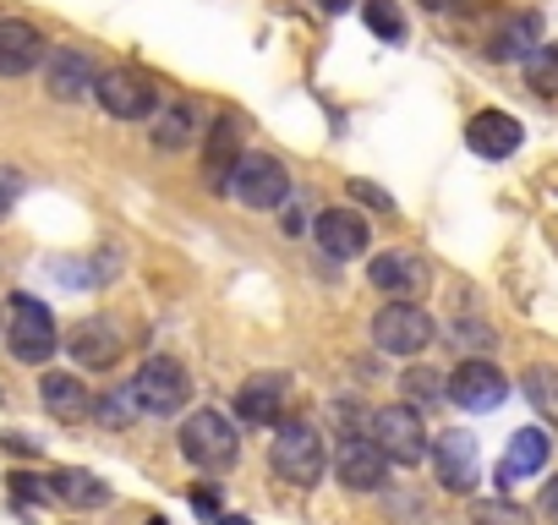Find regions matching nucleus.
Returning <instances> with one entry per match:
<instances>
[{
  "mask_svg": "<svg viewBox=\"0 0 558 525\" xmlns=\"http://www.w3.org/2000/svg\"><path fill=\"white\" fill-rule=\"evenodd\" d=\"M268 465L279 481L291 487H318L324 471H329V449H324V432L307 422V416H286L274 427V443H268Z\"/></svg>",
  "mask_w": 558,
  "mask_h": 525,
  "instance_id": "obj_1",
  "label": "nucleus"
},
{
  "mask_svg": "<svg viewBox=\"0 0 558 525\" xmlns=\"http://www.w3.org/2000/svg\"><path fill=\"white\" fill-rule=\"evenodd\" d=\"M181 454H186L197 471H225V465H235V454H241L235 422L219 416V411H192V416L181 422Z\"/></svg>",
  "mask_w": 558,
  "mask_h": 525,
  "instance_id": "obj_2",
  "label": "nucleus"
},
{
  "mask_svg": "<svg viewBox=\"0 0 558 525\" xmlns=\"http://www.w3.org/2000/svg\"><path fill=\"white\" fill-rule=\"evenodd\" d=\"M7 340H12V356L28 362V367L50 362L56 345H61L56 318H50V307L39 296H12V329H7Z\"/></svg>",
  "mask_w": 558,
  "mask_h": 525,
  "instance_id": "obj_3",
  "label": "nucleus"
},
{
  "mask_svg": "<svg viewBox=\"0 0 558 525\" xmlns=\"http://www.w3.org/2000/svg\"><path fill=\"white\" fill-rule=\"evenodd\" d=\"M373 345L389 351V356H416V351L433 345V318L416 302H389L373 318Z\"/></svg>",
  "mask_w": 558,
  "mask_h": 525,
  "instance_id": "obj_4",
  "label": "nucleus"
},
{
  "mask_svg": "<svg viewBox=\"0 0 558 525\" xmlns=\"http://www.w3.org/2000/svg\"><path fill=\"white\" fill-rule=\"evenodd\" d=\"M132 383H137V400H143L148 416H175V411H186V400H192V378H186V367L170 362V356H148Z\"/></svg>",
  "mask_w": 558,
  "mask_h": 525,
  "instance_id": "obj_5",
  "label": "nucleus"
},
{
  "mask_svg": "<svg viewBox=\"0 0 558 525\" xmlns=\"http://www.w3.org/2000/svg\"><path fill=\"white\" fill-rule=\"evenodd\" d=\"M373 438L384 443V454L395 460V465H422L427 460V422H422V411L416 405H384L378 416H373Z\"/></svg>",
  "mask_w": 558,
  "mask_h": 525,
  "instance_id": "obj_6",
  "label": "nucleus"
},
{
  "mask_svg": "<svg viewBox=\"0 0 558 525\" xmlns=\"http://www.w3.org/2000/svg\"><path fill=\"white\" fill-rule=\"evenodd\" d=\"M335 476H340V487H351V492H378V487L389 481V454H384V443H378L373 432H345V438H340V454H335Z\"/></svg>",
  "mask_w": 558,
  "mask_h": 525,
  "instance_id": "obj_7",
  "label": "nucleus"
},
{
  "mask_svg": "<svg viewBox=\"0 0 558 525\" xmlns=\"http://www.w3.org/2000/svg\"><path fill=\"white\" fill-rule=\"evenodd\" d=\"M230 192H235L246 208H286L291 175H286V164L268 159V154H246L241 170H235V181H230Z\"/></svg>",
  "mask_w": 558,
  "mask_h": 525,
  "instance_id": "obj_8",
  "label": "nucleus"
},
{
  "mask_svg": "<svg viewBox=\"0 0 558 525\" xmlns=\"http://www.w3.org/2000/svg\"><path fill=\"white\" fill-rule=\"evenodd\" d=\"M449 400L460 405V411H498L504 400H509V378L493 367V362H460L454 373H449Z\"/></svg>",
  "mask_w": 558,
  "mask_h": 525,
  "instance_id": "obj_9",
  "label": "nucleus"
},
{
  "mask_svg": "<svg viewBox=\"0 0 558 525\" xmlns=\"http://www.w3.org/2000/svg\"><path fill=\"white\" fill-rule=\"evenodd\" d=\"M433 471L449 492H476L482 481V460H476V438L465 427H449L433 438Z\"/></svg>",
  "mask_w": 558,
  "mask_h": 525,
  "instance_id": "obj_10",
  "label": "nucleus"
},
{
  "mask_svg": "<svg viewBox=\"0 0 558 525\" xmlns=\"http://www.w3.org/2000/svg\"><path fill=\"white\" fill-rule=\"evenodd\" d=\"M286 411H291V378L286 373H257L235 394V416L246 427H279V422H286Z\"/></svg>",
  "mask_w": 558,
  "mask_h": 525,
  "instance_id": "obj_11",
  "label": "nucleus"
},
{
  "mask_svg": "<svg viewBox=\"0 0 558 525\" xmlns=\"http://www.w3.org/2000/svg\"><path fill=\"white\" fill-rule=\"evenodd\" d=\"M94 99H99L116 121H143V115L159 110V88H154L143 72H105L99 88H94Z\"/></svg>",
  "mask_w": 558,
  "mask_h": 525,
  "instance_id": "obj_12",
  "label": "nucleus"
},
{
  "mask_svg": "<svg viewBox=\"0 0 558 525\" xmlns=\"http://www.w3.org/2000/svg\"><path fill=\"white\" fill-rule=\"evenodd\" d=\"M367 280H373L384 296L411 302V296L427 285V262H422L416 252H378V257L367 262Z\"/></svg>",
  "mask_w": 558,
  "mask_h": 525,
  "instance_id": "obj_13",
  "label": "nucleus"
},
{
  "mask_svg": "<svg viewBox=\"0 0 558 525\" xmlns=\"http://www.w3.org/2000/svg\"><path fill=\"white\" fill-rule=\"evenodd\" d=\"M465 143H471V154H482V159H509V154L525 143V126H520L514 115H504V110H476L471 126H465Z\"/></svg>",
  "mask_w": 558,
  "mask_h": 525,
  "instance_id": "obj_14",
  "label": "nucleus"
},
{
  "mask_svg": "<svg viewBox=\"0 0 558 525\" xmlns=\"http://www.w3.org/2000/svg\"><path fill=\"white\" fill-rule=\"evenodd\" d=\"M313 235H318V246H324L329 257H356V252H367V219H362L356 208H324V213L313 219Z\"/></svg>",
  "mask_w": 558,
  "mask_h": 525,
  "instance_id": "obj_15",
  "label": "nucleus"
},
{
  "mask_svg": "<svg viewBox=\"0 0 558 525\" xmlns=\"http://www.w3.org/2000/svg\"><path fill=\"white\" fill-rule=\"evenodd\" d=\"M99 66H94V56H83V50H56L50 56V94L61 99V105H72V99H83V94H94L99 88Z\"/></svg>",
  "mask_w": 558,
  "mask_h": 525,
  "instance_id": "obj_16",
  "label": "nucleus"
},
{
  "mask_svg": "<svg viewBox=\"0 0 558 525\" xmlns=\"http://www.w3.org/2000/svg\"><path fill=\"white\" fill-rule=\"evenodd\" d=\"M39 61H45V39L34 23H17V17L0 23V77H28Z\"/></svg>",
  "mask_w": 558,
  "mask_h": 525,
  "instance_id": "obj_17",
  "label": "nucleus"
},
{
  "mask_svg": "<svg viewBox=\"0 0 558 525\" xmlns=\"http://www.w3.org/2000/svg\"><path fill=\"white\" fill-rule=\"evenodd\" d=\"M66 351L83 362V367H116L121 362V329L116 323H105V318H88V323H77L72 334H66Z\"/></svg>",
  "mask_w": 558,
  "mask_h": 525,
  "instance_id": "obj_18",
  "label": "nucleus"
},
{
  "mask_svg": "<svg viewBox=\"0 0 558 525\" xmlns=\"http://www.w3.org/2000/svg\"><path fill=\"white\" fill-rule=\"evenodd\" d=\"M241 159H246L241 132L219 121V126L208 132V143H203V175H208V186H214V192H230V181H235Z\"/></svg>",
  "mask_w": 558,
  "mask_h": 525,
  "instance_id": "obj_19",
  "label": "nucleus"
},
{
  "mask_svg": "<svg viewBox=\"0 0 558 525\" xmlns=\"http://www.w3.org/2000/svg\"><path fill=\"white\" fill-rule=\"evenodd\" d=\"M547 454H553V438H547L542 427H520V432L509 438L504 460H498V481L509 487V481H520V476H536V471L547 465Z\"/></svg>",
  "mask_w": 558,
  "mask_h": 525,
  "instance_id": "obj_20",
  "label": "nucleus"
},
{
  "mask_svg": "<svg viewBox=\"0 0 558 525\" xmlns=\"http://www.w3.org/2000/svg\"><path fill=\"white\" fill-rule=\"evenodd\" d=\"M39 394H45V411H50L56 422H83V416H94V394H88V383H83L77 373H45Z\"/></svg>",
  "mask_w": 558,
  "mask_h": 525,
  "instance_id": "obj_21",
  "label": "nucleus"
},
{
  "mask_svg": "<svg viewBox=\"0 0 558 525\" xmlns=\"http://www.w3.org/2000/svg\"><path fill=\"white\" fill-rule=\"evenodd\" d=\"M536 34H542L536 12H520V17H509V23L493 34L487 56H493V61H531V56H536V45H542Z\"/></svg>",
  "mask_w": 558,
  "mask_h": 525,
  "instance_id": "obj_22",
  "label": "nucleus"
},
{
  "mask_svg": "<svg viewBox=\"0 0 558 525\" xmlns=\"http://www.w3.org/2000/svg\"><path fill=\"white\" fill-rule=\"evenodd\" d=\"M192 137H197V110L192 105H165L159 115H154V148H165V154H175V148H192Z\"/></svg>",
  "mask_w": 558,
  "mask_h": 525,
  "instance_id": "obj_23",
  "label": "nucleus"
},
{
  "mask_svg": "<svg viewBox=\"0 0 558 525\" xmlns=\"http://www.w3.org/2000/svg\"><path fill=\"white\" fill-rule=\"evenodd\" d=\"M50 492H56L61 503H72V509H99V503H110V487H105L94 471H56V476H50Z\"/></svg>",
  "mask_w": 558,
  "mask_h": 525,
  "instance_id": "obj_24",
  "label": "nucleus"
},
{
  "mask_svg": "<svg viewBox=\"0 0 558 525\" xmlns=\"http://www.w3.org/2000/svg\"><path fill=\"white\" fill-rule=\"evenodd\" d=\"M520 394L558 427V362H536V367H525L520 373Z\"/></svg>",
  "mask_w": 558,
  "mask_h": 525,
  "instance_id": "obj_25",
  "label": "nucleus"
},
{
  "mask_svg": "<svg viewBox=\"0 0 558 525\" xmlns=\"http://www.w3.org/2000/svg\"><path fill=\"white\" fill-rule=\"evenodd\" d=\"M94 416H99L105 427H132V422L143 416V400H137V383H121V389H105V394L94 400Z\"/></svg>",
  "mask_w": 558,
  "mask_h": 525,
  "instance_id": "obj_26",
  "label": "nucleus"
},
{
  "mask_svg": "<svg viewBox=\"0 0 558 525\" xmlns=\"http://www.w3.org/2000/svg\"><path fill=\"white\" fill-rule=\"evenodd\" d=\"M362 17H367V28H373L378 39H389V45L405 39V12H400V0H362Z\"/></svg>",
  "mask_w": 558,
  "mask_h": 525,
  "instance_id": "obj_27",
  "label": "nucleus"
},
{
  "mask_svg": "<svg viewBox=\"0 0 558 525\" xmlns=\"http://www.w3.org/2000/svg\"><path fill=\"white\" fill-rule=\"evenodd\" d=\"M525 83L542 99H558V45H536V56L525 61Z\"/></svg>",
  "mask_w": 558,
  "mask_h": 525,
  "instance_id": "obj_28",
  "label": "nucleus"
},
{
  "mask_svg": "<svg viewBox=\"0 0 558 525\" xmlns=\"http://www.w3.org/2000/svg\"><path fill=\"white\" fill-rule=\"evenodd\" d=\"M400 389L411 394V405L422 411V405H433L438 394H449V378L444 373H433V367H411L405 378H400Z\"/></svg>",
  "mask_w": 558,
  "mask_h": 525,
  "instance_id": "obj_29",
  "label": "nucleus"
},
{
  "mask_svg": "<svg viewBox=\"0 0 558 525\" xmlns=\"http://www.w3.org/2000/svg\"><path fill=\"white\" fill-rule=\"evenodd\" d=\"M471 525H531V514L509 498H476L471 503Z\"/></svg>",
  "mask_w": 558,
  "mask_h": 525,
  "instance_id": "obj_30",
  "label": "nucleus"
},
{
  "mask_svg": "<svg viewBox=\"0 0 558 525\" xmlns=\"http://www.w3.org/2000/svg\"><path fill=\"white\" fill-rule=\"evenodd\" d=\"M351 197H356V203H367V208H378V213H395V197H389L384 186H373V181H362V175L351 181Z\"/></svg>",
  "mask_w": 558,
  "mask_h": 525,
  "instance_id": "obj_31",
  "label": "nucleus"
},
{
  "mask_svg": "<svg viewBox=\"0 0 558 525\" xmlns=\"http://www.w3.org/2000/svg\"><path fill=\"white\" fill-rule=\"evenodd\" d=\"M12 498H23V503H45V498H56V492H50V481L17 471V476H12Z\"/></svg>",
  "mask_w": 558,
  "mask_h": 525,
  "instance_id": "obj_32",
  "label": "nucleus"
},
{
  "mask_svg": "<svg viewBox=\"0 0 558 525\" xmlns=\"http://www.w3.org/2000/svg\"><path fill=\"white\" fill-rule=\"evenodd\" d=\"M17 192H23V175L17 170H0V219L12 213V203H17Z\"/></svg>",
  "mask_w": 558,
  "mask_h": 525,
  "instance_id": "obj_33",
  "label": "nucleus"
},
{
  "mask_svg": "<svg viewBox=\"0 0 558 525\" xmlns=\"http://www.w3.org/2000/svg\"><path fill=\"white\" fill-rule=\"evenodd\" d=\"M192 509H197L203 520H219V514H225V509H219V487H197V492H192Z\"/></svg>",
  "mask_w": 558,
  "mask_h": 525,
  "instance_id": "obj_34",
  "label": "nucleus"
},
{
  "mask_svg": "<svg viewBox=\"0 0 558 525\" xmlns=\"http://www.w3.org/2000/svg\"><path fill=\"white\" fill-rule=\"evenodd\" d=\"M313 219H307V208L302 203H286V219H279V230H286V235H302Z\"/></svg>",
  "mask_w": 558,
  "mask_h": 525,
  "instance_id": "obj_35",
  "label": "nucleus"
},
{
  "mask_svg": "<svg viewBox=\"0 0 558 525\" xmlns=\"http://www.w3.org/2000/svg\"><path fill=\"white\" fill-rule=\"evenodd\" d=\"M536 509H542V514H547V520L558 525V481H547V487H542V498H536Z\"/></svg>",
  "mask_w": 558,
  "mask_h": 525,
  "instance_id": "obj_36",
  "label": "nucleus"
},
{
  "mask_svg": "<svg viewBox=\"0 0 558 525\" xmlns=\"http://www.w3.org/2000/svg\"><path fill=\"white\" fill-rule=\"evenodd\" d=\"M0 443H7L12 454H39V443H34L28 432H7V438H0Z\"/></svg>",
  "mask_w": 558,
  "mask_h": 525,
  "instance_id": "obj_37",
  "label": "nucleus"
},
{
  "mask_svg": "<svg viewBox=\"0 0 558 525\" xmlns=\"http://www.w3.org/2000/svg\"><path fill=\"white\" fill-rule=\"evenodd\" d=\"M422 7H427V12H454L460 0H422Z\"/></svg>",
  "mask_w": 558,
  "mask_h": 525,
  "instance_id": "obj_38",
  "label": "nucleus"
},
{
  "mask_svg": "<svg viewBox=\"0 0 558 525\" xmlns=\"http://www.w3.org/2000/svg\"><path fill=\"white\" fill-rule=\"evenodd\" d=\"M214 525H252V520H241V514H219Z\"/></svg>",
  "mask_w": 558,
  "mask_h": 525,
  "instance_id": "obj_39",
  "label": "nucleus"
},
{
  "mask_svg": "<svg viewBox=\"0 0 558 525\" xmlns=\"http://www.w3.org/2000/svg\"><path fill=\"white\" fill-rule=\"evenodd\" d=\"M318 7H329V12H345V7H351V0H318Z\"/></svg>",
  "mask_w": 558,
  "mask_h": 525,
  "instance_id": "obj_40",
  "label": "nucleus"
},
{
  "mask_svg": "<svg viewBox=\"0 0 558 525\" xmlns=\"http://www.w3.org/2000/svg\"><path fill=\"white\" fill-rule=\"evenodd\" d=\"M148 525H170V520H148Z\"/></svg>",
  "mask_w": 558,
  "mask_h": 525,
  "instance_id": "obj_41",
  "label": "nucleus"
}]
</instances>
